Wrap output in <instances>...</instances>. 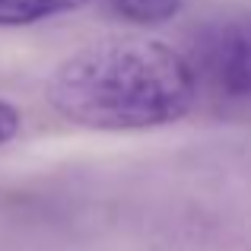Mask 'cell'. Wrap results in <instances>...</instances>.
I'll return each instance as SVG.
<instances>
[{
    "mask_svg": "<svg viewBox=\"0 0 251 251\" xmlns=\"http://www.w3.org/2000/svg\"><path fill=\"white\" fill-rule=\"evenodd\" d=\"M197 76L162 42L115 38L76 51L48 80V102L67 121L96 130L172 124L194 105Z\"/></svg>",
    "mask_w": 251,
    "mask_h": 251,
    "instance_id": "6da1fadb",
    "label": "cell"
},
{
    "mask_svg": "<svg viewBox=\"0 0 251 251\" xmlns=\"http://www.w3.org/2000/svg\"><path fill=\"white\" fill-rule=\"evenodd\" d=\"M197 83L216 96H251V16H229L203 25L194 38L191 57Z\"/></svg>",
    "mask_w": 251,
    "mask_h": 251,
    "instance_id": "7a4b0ae2",
    "label": "cell"
},
{
    "mask_svg": "<svg viewBox=\"0 0 251 251\" xmlns=\"http://www.w3.org/2000/svg\"><path fill=\"white\" fill-rule=\"evenodd\" d=\"M83 3L86 0H0V25H32Z\"/></svg>",
    "mask_w": 251,
    "mask_h": 251,
    "instance_id": "3957f363",
    "label": "cell"
},
{
    "mask_svg": "<svg viewBox=\"0 0 251 251\" xmlns=\"http://www.w3.org/2000/svg\"><path fill=\"white\" fill-rule=\"evenodd\" d=\"M108 6L137 25H159L181 10V0H108Z\"/></svg>",
    "mask_w": 251,
    "mask_h": 251,
    "instance_id": "277c9868",
    "label": "cell"
},
{
    "mask_svg": "<svg viewBox=\"0 0 251 251\" xmlns=\"http://www.w3.org/2000/svg\"><path fill=\"white\" fill-rule=\"evenodd\" d=\"M19 124H23V115H19L10 102L0 99V147H6V143L19 134Z\"/></svg>",
    "mask_w": 251,
    "mask_h": 251,
    "instance_id": "5b68a950",
    "label": "cell"
}]
</instances>
